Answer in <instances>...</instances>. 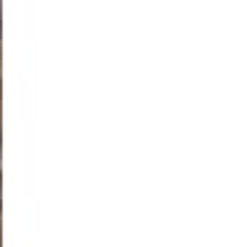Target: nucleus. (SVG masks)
<instances>
[{
	"label": "nucleus",
	"instance_id": "nucleus-1",
	"mask_svg": "<svg viewBox=\"0 0 249 247\" xmlns=\"http://www.w3.org/2000/svg\"><path fill=\"white\" fill-rule=\"evenodd\" d=\"M0 202H3V200H0Z\"/></svg>",
	"mask_w": 249,
	"mask_h": 247
}]
</instances>
